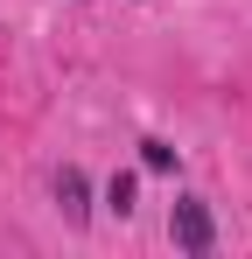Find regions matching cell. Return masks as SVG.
<instances>
[{
  "label": "cell",
  "mask_w": 252,
  "mask_h": 259,
  "mask_svg": "<svg viewBox=\"0 0 252 259\" xmlns=\"http://www.w3.org/2000/svg\"><path fill=\"white\" fill-rule=\"evenodd\" d=\"M56 210L70 217V224L91 217V182H84V168H63V175H56Z\"/></svg>",
  "instance_id": "cell-2"
},
{
  "label": "cell",
  "mask_w": 252,
  "mask_h": 259,
  "mask_svg": "<svg viewBox=\"0 0 252 259\" xmlns=\"http://www.w3.org/2000/svg\"><path fill=\"white\" fill-rule=\"evenodd\" d=\"M175 245H182V252H210V210H203V196H182V203H175Z\"/></svg>",
  "instance_id": "cell-1"
},
{
  "label": "cell",
  "mask_w": 252,
  "mask_h": 259,
  "mask_svg": "<svg viewBox=\"0 0 252 259\" xmlns=\"http://www.w3.org/2000/svg\"><path fill=\"white\" fill-rule=\"evenodd\" d=\"M140 168L168 175V168H175V147H168V140H140Z\"/></svg>",
  "instance_id": "cell-4"
},
{
  "label": "cell",
  "mask_w": 252,
  "mask_h": 259,
  "mask_svg": "<svg viewBox=\"0 0 252 259\" xmlns=\"http://www.w3.org/2000/svg\"><path fill=\"white\" fill-rule=\"evenodd\" d=\"M133 196H140V175H126V168H119V175H112V182H105V203H112V210H119V217L133 210Z\"/></svg>",
  "instance_id": "cell-3"
}]
</instances>
